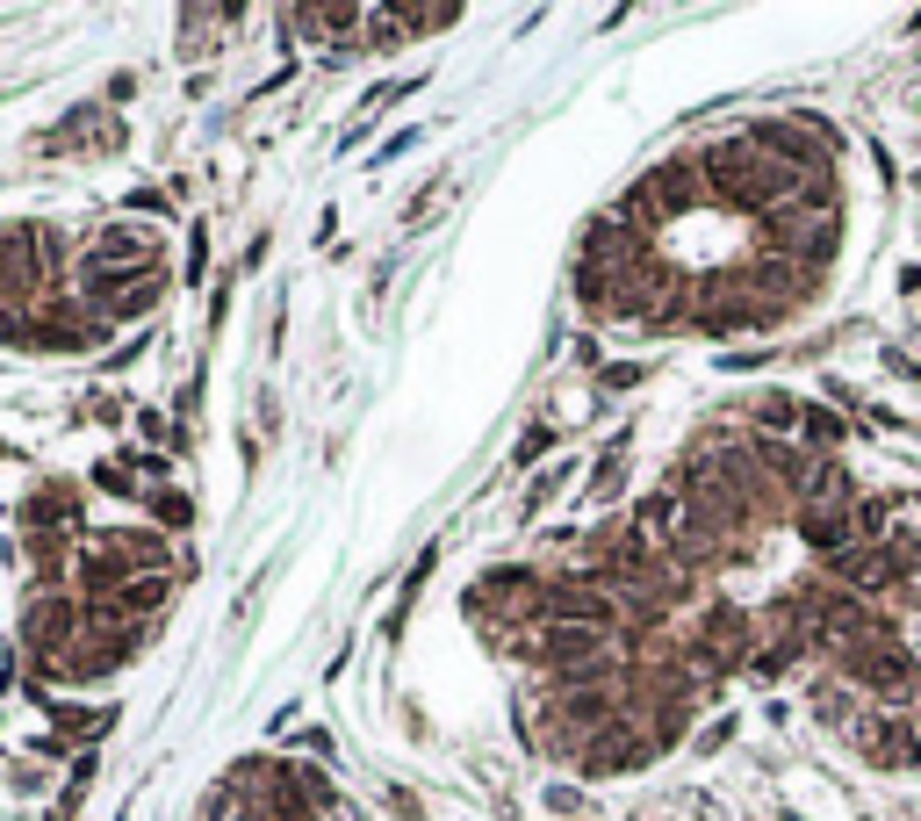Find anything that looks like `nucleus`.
Masks as SVG:
<instances>
[{"label":"nucleus","instance_id":"obj_1","mask_svg":"<svg viewBox=\"0 0 921 821\" xmlns=\"http://www.w3.org/2000/svg\"><path fill=\"white\" fill-rule=\"evenodd\" d=\"M871 497L828 447L720 425L634 512L489 570L468 620L518 684V728L576 779L663 764L749 671H800Z\"/></svg>","mask_w":921,"mask_h":821},{"label":"nucleus","instance_id":"obj_2","mask_svg":"<svg viewBox=\"0 0 921 821\" xmlns=\"http://www.w3.org/2000/svg\"><path fill=\"white\" fill-rule=\"evenodd\" d=\"M850 159L821 116H749L663 151L576 238L570 288L626 339H756L828 296Z\"/></svg>","mask_w":921,"mask_h":821},{"label":"nucleus","instance_id":"obj_3","mask_svg":"<svg viewBox=\"0 0 921 821\" xmlns=\"http://www.w3.org/2000/svg\"><path fill=\"white\" fill-rule=\"evenodd\" d=\"M806 706L871 771H921V497L871 505L806 642Z\"/></svg>","mask_w":921,"mask_h":821},{"label":"nucleus","instance_id":"obj_4","mask_svg":"<svg viewBox=\"0 0 921 821\" xmlns=\"http://www.w3.org/2000/svg\"><path fill=\"white\" fill-rule=\"evenodd\" d=\"M202 821H367V808L303 756H245L217 779Z\"/></svg>","mask_w":921,"mask_h":821}]
</instances>
